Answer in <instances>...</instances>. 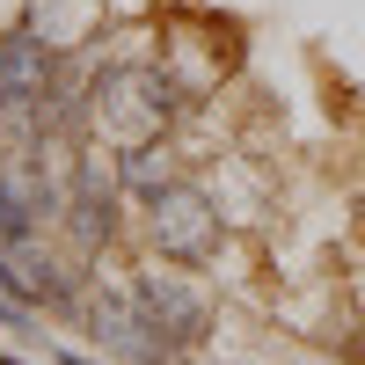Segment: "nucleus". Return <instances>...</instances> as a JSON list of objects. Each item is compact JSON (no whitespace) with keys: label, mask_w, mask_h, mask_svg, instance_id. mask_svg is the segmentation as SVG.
<instances>
[{"label":"nucleus","mask_w":365,"mask_h":365,"mask_svg":"<svg viewBox=\"0 0 365 365\" xmlns=\"http://www.w3.org/2000/svg\"><path fill=\"white\" fill-rule=\"evenodd\" d=\"M146 227H154V249L175 256V263H205L220 249V205L197 182H161L146 197Z\"/></svg>","instance_id":"f257e3e1"},{"label":"nucleus","mask_w":365,"mask_h":365,"mask_svg":"<svg viewBox=\"0 0 365 365\" xmlns=\"http://www.w3.org/2000/svg\"><path fill=\"white\" fill-rule=\"evenodd\" d=\"M58 81V44L37 37V29H8L0 37V103L8 110H44Z\"/></svg>","instance_id":"f03ea898"},{"label":"nucleus","mask_w":365,"mask_h":365,"mask_svg":"<svg viewBox=\"0 0 365 365\" xmlns=\"http://www.w3.org/2000/svg\"><path fill=\"white\" fill-rule=\"evenodd\" d=\"M132 299L146 307V322H154V329H161L168 344H197L205 329H212V314H205V299H197L190 285H182V278H168V270H146Z\"/></svg>","instance_id":"7ed1b4c3"},{"label":"nucleus","mask_w":365,"mask_h":365,"mask_svg":"<svg viewBox=\"0 0 365 365\" xmlns=\"http://www.w3.org/2000/svg\"><path fill=\"white\" fill-rule=\"evenodd\" d=\"M146 329H154V322H146V307H139V299H132V307H125V299H96V336L103 344H117V351H125V358H146V365H161V351H168V336H146Z\"/></svg>","instance_id":"20e7f679"},{"label":"nucleus","mask_w":365,"mask_h":365,"mask_svg":"<svg viewBox=\"0 0 365 365\" xmlns=\"http://www.w3.org/2000/svg\"><path fill=\"white\" fill-rule=\"evenodd\" d=\"M37 212H44V190L29 168H0V241L22 249L29 234H37Z\"/></svg>","instance_id":"39448f33"},{"label":"nucleus","mask_w":365,"mask_h":365,"mask_svg":"<svg viewBox=\"0 0 365 365\" xmlns=\"http://www.w3.org/2000/svg\"><path fill=\"white\" fill-rule=\"evenodd\" d=\"M117 197H110V182H103V168L96 161H81V190H73V234L88 241V249H96V241H110V220H117V212H110Z\"/></svg>","instance_id":"423d86ee"},{"label":"nucleus","mask_w":365,"mask_h":365,"mask_svg":"<svg viewBox=\"0 0 365 365\" xmlns=\"http://www.w3.org/2000/svg\"><path fill=\"white\" fill-rule=\"evenodd\" d=\"M117 175H125V190H146V197H154L161 182H168V161H161L154 139H139V146H125V154H117Z\"/></svg>","instance_id":"0eeeda50"},{"label":"nucleus","mask_w":365,"mask_h":365,"mask_svg":"<svg viewBox=\"0 0 365 365\" xmlns=\"http://www.w3.org/2000/svg\"><path fill=\"white\" fill-rule=\"evenodd\" d=\"M58 365H88V358H58Z\"/></svg>","instance_id":"6e6552de"}]
</instances>
